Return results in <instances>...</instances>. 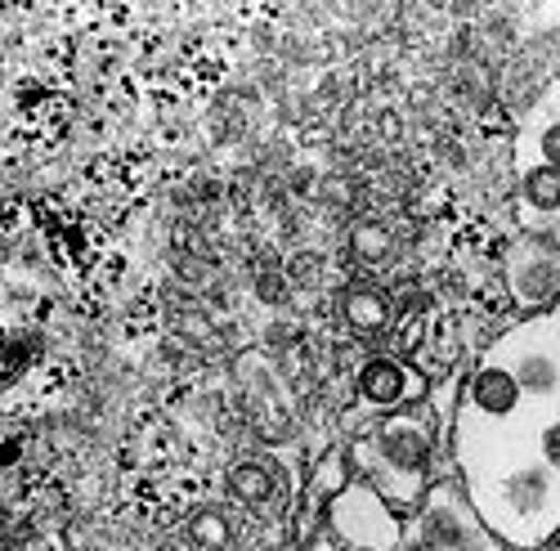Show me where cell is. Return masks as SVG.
<instances>
[{
  "label": "cell",
  "mask_w": 560,
  "mask_h": 551,
  "mask_svg": "<svg viewBox=\"0 0 560 551\" xmlns=\"http://www.w3.org/2000/svg\"><path fill=\"white\" fill-rule=\"evenodd\" d=\"M382 462L395 476L422 480L427 476V462H431V435H427V426H417V418L386 422L382 426Z\"/></svg>",
  "instance_id": "obj_1"
},
{
  "label": "cell",
  "mask_w": 560,
  "mask_h": 551,
  "mask_svg": "<svg viewBox=\"0 0 560 551\" xmlns=\"http://www.w3.org/2000/svg\"><path fill=\"white\" fill-rule=\"evenodd\" d=\"M471 399H476L480 412H489V418H506V412L521 408L525 390H521V382H516V373H511V367L489 363V367H480L476 382H471Z\"/></svg>",
  "instance_id": "obj_2"
},
{
  "label": "cell",
  "mask_w": 560,
  "mask_h": 551,
  "mask_svg": "<svg viewBox=\"0 0 560 551\" xmlns=\"http://www.w3.org/2000/svg\"><path fill=\"white\" fill-rule=\"evenodd\" d=\"M359 390H363V399H372L377 408H395L404 399V390H408L404 363H395V359H368L363 373H359Z\"/></svg>",
  "instance_id": "obj_3"
},
{
  "label": "cell",
  "mask_w": 560,
  "mask_h": 551,
  "mask_svg": "<svg viewBox=\"0 0 560 551\" xmlns=\"http://www.w3.org/2000/svg\"><path fill=\"white\" fill-rule=\"evenodd\" d=\"M346 324L354 332H382L390 324V301L377 288H359L346 296Z\"/></svg>",
  "instance_id": "obj_4"
},
{
  "label": "cell",
  "mask_w": 560,
  "mask_h": 551,
  "mask_svg": "<svg viewBox=\"0 0 560 551\" xmlns=\"http://www.w3.org/2000/svg\"><path fill=\"white\" fill-rule=\"evenodd\" d=\"M229 493L238 497V502H247V507H265V502L273 497V476H269V467H260V462H238L229 471Z\"/></svg>",
  "instance_id": "obj_5"
},
{
  "label": "cell",
  "mask_w": 560,
  "mask_h": 551,
  "mask_svg": "<svg viewBox=\"0 0 560 551\" xmlns=\"http://www.w3.org/2000/svg\"><path fill=\"white\" fill-rule=\"evenodd\" d=\"M521 198H525L534 211H560V171L547 166V162L529 166L525 179H521Z\"/></svg>",
  "instance_id": "obj_6"
},
{
  "label": "cell",
  "mask_w": 560,
  "mask_h": 551,
  "mask_svg": "<svg viewBox=\"0 0 560 551\" xmlns=\"http://www.w3.org/2000/svg\"><path fill=\"white\" fill-rule=\"evenodd\" d=\"M511 373H516L525 395H556L560 390V363H551L547 354H525Z\"/></svg>",
  "instance_id": "obj_7"
},
{
  "label": "cell",
  "mask_w": 560,
  "mask_h": 551,
  "mask_svg": "<svg viewBox=\"0 0 560 551\" xmlns=\"http://www.w3.org/2000/svg\"><path fill=\"white\" fill-rule=\"evenodd\" d=\"M516 288H521V301L542 305V301H551V296L560 292V269H556V265H547V260H529V265H525V273L516 279Z\"/></svg>",
  "instance_id": "obj_8"
},
{
  "label": "cell",
  "mask_w": 560,
  "mask_h": 551,
  "mask_svg": "<svg viewBox=\"0 0 560 551\" xmlns=\"http://www.w3.org/2000/svg\"><path fill=\"white\" fill-rule=\"evenodd\" d=\"M506 497H511V507H521V512H538L542 502H547V476L538 467H525L516 480L506 484Z\"/></svg>",
  "instance_id": "obj_9"
},
{
  "label": "cell",
  "mask_w": 560,
  "mask_h": 551,
  "mask_svg": "<svg viewBox=\"0 0 560 551\" xmlns=\"http://www.w3.org/2000/svg\"><path fill=\"white\" fill-rule=\"evenodd\" d=\"M189 538H194L198 547H207V551H220V547H229L233 529H229L224 512H211V507H202V512L189 520Z\"/></svg>",
  "instance_id": "obj_10"
},
{
  "label": "cell",
  "mask_w": 560,
  "mask_h": 551,
  "mask_svg": "<svg viewBox=\"0 0 560 551\" xmlns=\"http://www.w3.org/2000/svg\"><path fill=\"white\" fill-rule=\"evenodd\" d=\"M538 153H542V162H547V166H556V171H560V121H551V126L542 130Z\"/></svg>",
  "instance_id": "obj_11"
},
{
  "label": "cell",
  "mask_w": 560,
  "mask_h": 551,
  "mask_svg": "<svg viewBox=\"0 0 560 551\" xmlns=\"http://www.w3.org/2000/svg\"><path fill=\"white\" fill-rule=\"evenodd\" d=\"M542 457H547V467L560 471V422L542 431Z\"/></svg>",
  "instance_id": "obj_12"
},
{
  "label": "cell",
  "mask_w": 560,
  "mask_h": 551,
  "mask_svg": "<svg viewBox=\"0 0 560 551\" xmlns=\"http://www.w3.org/2000/svg\"><path fill=\"white\" fill-rule=\"evenodd\" d=\"M0 551H19V542H14V525H10L5 507H0Z\"/></svg>",
  "instance_id": "obj_13"
},
{
  "label": "cell",
  "mask_w": 560,
  "mask_h": 551,
  "mask_svg": "<svg viewBox=\"0 0 560 551\" xmlns=\"http://www.w3.org/2000/svg\"><path fill=\"white\" fill-rule=\"evenodd\" d=\"M408 551H435V542H431V538H422V542H412Z\"/></svg>",
  "instance_id": "obj_14"
},
{
  "label": "cell",
  "mask_w": 560,
  "mask_h": 551,
  "mask_svg": "<svg viewBox=\"0 0 560 551\" xmlns=\"http://www.w3.org/2000/svg\"><path fill=\"white\" fill-rule=\"evenodd\" d=\"M542 551H560V538H551V542H547V547H542Z\"/></svg>",
  "instance_id": "obj_15"
}]
</instances>
